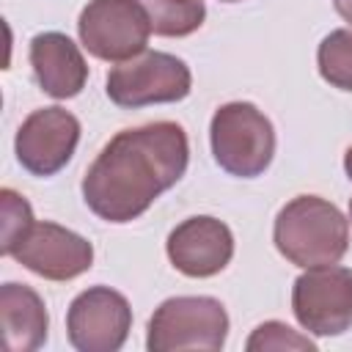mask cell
<instances>
[{"label":"cell","instance_id":"obj_1","mask_svg":"<svg viewBox=\"0 0 352 352\" xmlns=\"http://www.w3.org/2000/svg\"><path fill=\"white\" fill-rule=\"evenodd\" d=\"M190 143L176 121L116 132L82 176L85 206L107 223H132L187 170Z\"/></svg>","mask_w":352,"mask_h":352},{"label":"cell","instance_id":"obj_2","mask_svg":"<svg viewBox=\"0 0 352 352\" xmlns=\"http://www.w3.org/2000/svg\"><path fill=\"white\" fill-rule=\"evenodd\" d=\"M272 242L278 253L302 270L338 264L349 248V217L322 195H297L280 206Z\"/></svg>","mask_w":352,"mask_h":352},{"label":"cell","instance_id":"obj_3","mask_svg":"<svg viewBox=\"0 0 352 352\" xmlns=\"http://www.w3.org/2000/svg\"><path fill=\"white\" fill-rule=\"evenodd\" d=\"M214 162L239 179L261 176L275 157L272 121L250 102L220 104L209 124Z\"/></svg>","mask_w":352,"mask_h":352},{"label":"cell","instance_id":"obj_4","mask_svg":"<svg viewBox=\"0 0 352 352\" xmlns=\"http://www.w3.org/2000/svg\"><path fill=\"white\" fill-rule=\"evenodd\" d=\"M228 336V314L220 300L206 294L168 297L148 319L146 346L151 352L179 349H223Z\"/></svg>","mask_w":352,"mask_h":352},{"label":"cell","instance_id":"obj_5","mask_svg":"<svg viewBox=\"0 0 352 352\" xmlns=\"http://www.w3.org/2000/svg\"><path fill=\"white\" fill-rule=\"evenodd\" d=\"M192 88L190 66L170 52H140L104 77L107 99L124 110H138L148 104L182 102Z\"/></svg>","mask_w":352,"mask_h":352},{"label":"cell","instance_id":"obj_6","mask_svg":"<svg viewBox=\"0 0 352 352\" xmlns=\"http://www.w3.org/2000/svg\"><path fill=\"white\" fill-rule=\"evenodd\" d=\"M77 33L94 58L124 63L146 52L151 25L138 0H88L80 11Z\"/></svg>","mask_w":352,"mask_h":352},{"label":"cell","instance_id":"obj_7","mask_svg":"<svg viewBox=\"0 0 352 352\" xmlns=\"http://www.w3.org/2000/svg\"><path fill=\"white\" fill-rule=\"evenodd\" d=\"M292 311L311 336H341L352 327V270L311 267L292 286Z\"/></svg>","mask_w":352,"mask_h":352},{"label":"cell","instance_id":"obj_8","mask_svg":"<svg viewBox=\"0 0 352 352\" xmlns=\"http://www.w3.org/2000/svg\"><path fill=\"white\" fill-rule=\"evenodd\" d=\"M129 327V300L110 286H91L80 292L66 311V336L77 352H118Z\"/></svg>","mask_w":352,"mask_h":352},{"label":"cell","instance_id":"obj_9","mask_svg":"<svg viewBox=\"0 0 352 352\" xmlns=\"http://www.w3.org/2000/svg\"><path fill=\"white\" fill-rule=\"evenodd\" d=\"M80 143V121L66 107H38L33 110L14 138V151L19 165L33 176H55L69 165Z\"/></svg>","mask_w":352,"mask_h":352},{"label":"cell","instance_id":"obj_10","mask_svg":"<svg viewBox=\"0 0 352 352\" xmlns=\"http://www.w3.org/2000/svg\"><path fill=\"white\" fill-rule=\"evenodd\" d=\"M11 258L44 280H72L94 267V245L66 226L41 220L16 242Z\"/></svg>","mask_w":352,"mask_h":352},{"label":"cell","instance_id":"obj_11","mask_svg":"<svg viewBox=\"0 0 352 352\" xmlns=\"http://www.w3.org/2000/svg\"><path fill=\"white\" fill-rule=\"evenodd\" d=\"M165 250L182 275L212 278L228 267L234 256V234L223 220L212 214H195L182 220L168 234Z\"/></svg>","mask_w":352,"mask_h":352},{"label":"cell","instance_id":"obj_12","mask_svg":"<svg viewBox=\"0 0 352 352\" xmlns=\"http://www.w3.org/2000/svg\"><path fill=\"white\" fill-rule=\"evenodd\" d=\"M30 69L38 88L52 99H72L85 88L88 63L80 47L58 30H47L30 38Z\"/></svg>","mask_w":352,"mask_h":352},{"label":"cell","instance_id":"obj_13","mask_svg":"<svg viewBox=\"0 0 352 352\" xmlns=\"http://www.w3.org/2000/svg\"><path fill=\"white\" fill-rule=\"evenodd\" d=\"M0 322L8 352H33L44 346L50 330V314L36 289L28 283L0 286Z\"/></svg>","mask_w":352,"mask_h":352},{"label":"cell","instance_id":"obj_14","mask_svg":"<svg viewBox=\"0 0 352 352\" xmlns=\"http://www.w3.org/2000/svg\"><path fill=\"white\" fill-rule=\"evenodd\" d=\"M148 16L151 33L165 38H182L195 33L206 19L204 0H138Z\"/></svg>","mask_w":352,"mask_h":352},{"label":"cell","instance_id":"obj_15","mask_svg":"<svg viewBox=\"0 0 352 352\" xmlns=\"http://www.w3.org/2000/svg\"><path fill=\"white\" fill-rule=\"evenodd\" d=\"M316 66L324 82L338 91H352V30H330L316 50Z\"/></svg>","mask_w":352,"mask_h":352},{"label":"cell","instance_id":"obj_16","mask_svg":"<svg viewBox=\"0 0 352 352\" xmlns=\"http://www.w3.org/2000/svg\"><path fill=\"white\" fill-rule=\"evenodd\" d=\"M0 214H3V256H11V250L16 248V242L30 231L33 220V209L28 204L25 195H19L11 187L0 190Z\"/></svg>","mask_w":352,"mask_h":352},{"label":"cell","instance_id":"obj_17","mask_svg":"<svg viewBox=\"0 0 352 352\" xmlns=\"http://www.w3.org/2000/svg\"><path fill=\"white\" fill-rule=\"evenodd\" d=\"M245 349L248 352H283V349H316V344L308 336H300L297 330H292L289 324L272 319V322L258 324L250 333Z\"/></svg>","mask_w":352,"mask_h":352},{"label":"cell","instance_id":"obj_18","mask_svg":"<svg viewBox=\"0 0 352 352\" xmlns=\"http://www.w3.org/2000/svg\"><path fill=\"white\" fill-rule=\"evenodd\" d=\"M333 6L338 11V16L344 22H349V28H352V0H333Z\"/></svg>","mask_w":352,"mask_h":352},{"label":"cell","instance_id":"obj_19","mask_svg":"<svg viewBox=\"0 0 352 352\" xmlns=\"http://www.w3.org/2000/svg\"><path fill=\"white\" fill-rule=\"evenodd\" d=\"M344 170H346V176H349V182H352V146H349L346 154H344Z\"/></svg>","mask_w":352,"mask_h":352},{"label":"cell","instance_id":"obj_20","mask_svg":"<svg viewBox=\"0 0 352 352\" xmlns=\"http://www.w3.org/2000/svg\"><path fill=\"white\" fill-rule=\"evenodd\" d=\"M349 223H352V198H349Z\"/></svg>","mask_w":352,"mask_h":352},{"label":"cell","instance_id":"obj_21","mask_svg":"<svg viewBox=\"0 0 352 352\" xmlns=\"http://www.w3.org/2000/svg\"><path fill=\"white\" fill-rule=\"evenodd\" d=\"M220 3H242V0H220Z\"/></svg>","mask_w":352,"mask_h":352}]
</instances>
